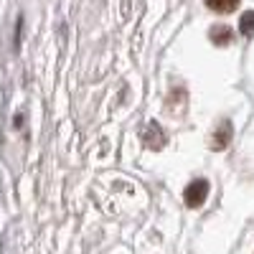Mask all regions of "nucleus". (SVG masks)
<instances>
[{"label": "nucleus", "mask_w": 254, "mask_h": 254, "mask_svg": "<svg viewBox=\"0 0 254 254\" xmlns=\"http://www.w3.org/2000/svg\"><path fill=\"white\" fill-rule=\"evenodd\" d=\"M239 31H242L247 38H252V36H254V10L242 13V18H239Z\"/></svg>", "instance_id": "423d86ee"}, {"label": "nucleus", "mask_w": 254, "mask_h": 254, "mask_svg": "<svg viewBox=\"0 0 254 254\" xmlns=\"http://www.w3.org/2000/svg\"><path fill=\"white\" fill-rule=\"evenodd\" d=\"M211 41H214L216 46H226L229 41H231V28H229V26H216V28H211Z\"/></svg>", "instance_id": "39448f33"}, {"label": "nucleus", "mask_w": 254, "mask_h": 254, "mask_svg": "<svg viewBox=\"0 0 254 254\" xmlns=\"http://www.w3.org/2000/svg\"><path fill=\"white\" fill-rule=\"evenodd\" d=\"M231 142V122H221L219 130H214V137H211V150H224V147Z\"/></svg>", "instance_id": "f03ea898"}, {"label": "nucleus", "mask_w": 254, "mask_h": 254, "mask_svg": "<svg viewBox=\"0 0 254 254\" xmlns=\"http://www.w3.org/2000/svg\"><path fill=\"white\" fill-rule=\"evenodd\" d=\"M145 142H147V147H163L165 145V137H163V130H160L158 122H147V127H145Z\"/></svg>", "instance_id": "7ed1b4c3"}, {"label": "nucleus", "mask_w": 254, "mask_h": 254, "mask_svg": "<svg viewBox=\"0 0 254 254\" xmlns=\"http://www.w3.org/2000/svg\"><path fill=\"white\" fill-rule=\"evenodd\" d=\"M206 196H208V181H206V178L190 181V183L186 186V190H183V201H186L188 208H198V206H203Z\"/></svg>", "instance_id": "f257e3e1"}, {"label": "nucleus", "mask_w": 254, "mask_h": 254, "mask_svg": "<svg viewBox=\"0 0 254 254\" xmlns=\"http://www.w3.org/2000/svg\"><path fill=\"white\" fill-rule=\"evenodd\" d=\"M203 3L211 10H216V13H234L237 5H239V0H203Z\"/></svg>", "instance_id": "20e7f679"}]
</instances>
